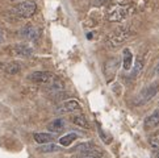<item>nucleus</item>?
<instances>
[{"label":"nucleus","mask_w":159,"mask_h":158,"mask_svg":"<svg viewBox=\"0 0 159 158\" xmlns=\"http://www.w3.org/2000/svg\"><path fill=\"white\" fill-rule=\"evenodd\" d=\"M4 38H5V33H4L3 29H0V44L4 41Z\"/></svg>","instance_id":"obj_20"},{"label":"nucleus","mask_w":159,"mask_h":158,"mask_svg":"<svg viewBox=\"0 0 159 158\" xmlns=\"http://www.w3.org/2000/svg\"><path fill=\"white\" fill-rule=\"evenodd\" d=\"M142 67H143V62H142V59H141V57L135 61V63H134V69H133V77H135V75H138L139 72H141V70H142Z\"/></svg>","instance_id":"obj_19"},{"label":"nucleus","mask_w":159,"mask_h":158,"mask_svg":"<svg viewBox=\"0 0 159 158\" xmlns=\"http://www.w3.org/2000/svg\"><path fill=\"white\" fill-rule=\"evenodd\" d=\"M76 138H78V134L69 133V134H66V136L59 138V145H62V146H70Z\"/></svg>","instance_id":"obj_17"},{"label":"nucleus","mask_w":159,"mask_h":158,"mask_svg":"<svg viewBox=\"0 0 159 158\" xmlns=\"http://www.w3.org/2000/svg\"><path fill=\"white\" fill-rule=\"evenodd\" d=\"M11 2H13V0H11Z\"/></svg>","instance_id":"obj_23"},{"label":"nucleus","mask_w":159,"mask_h":158,"mask_svg":"<svg viewBox=\"0 0 159 158\" xmlns=\"http://www.w3.org/2000/svg\"><path fill=\"white\" fill-rule=\"evenodd\" d=\"M72 123L75 124V125L80 127V128H84V129H88L89 128V124L87 121V118L84 117L83 115H76L72 117Z\"/></svg>","instance_id":"obj_16"},{"label":"nucleus","mask_w":159,"mask_h":158,"mask_svg":"<svg viewBox=\"0 0 159 158\" xmlns=\"http://www.w3.org/2000/svg\"><path fill=\"white\" fill-rule=\"evenodd\" d=\"M78 109H80V104H79L78 100H66L63 101L58 108H57V112H58L59 115H65V114H70V112H75Z\"/></svg>","instance_id":"obj_8"},{"label":"nucleus","mask_w":159,"mask_h":158,"mask_svg":"<svg viewBox=\"0 0 159 158\" xmlns=\"http://www.w3.org/2000/svg\"><path fill=\"white\" fill-rule=\"evenodd\" d=\"M33 138L37 144H49V142H53L55 140V134L53 133H46V132H42V133H34L33 134Z\"/></svg>","instance_id":"obj_11"},{"label":"nucleus","mask_w":159,"mask_h":158,"mask_svg":"<svg viewBox=\"0 0 159 158\" xmlns=\"http://www.w3.org/2000/svg\"><path fill=\"white\" fill-rule=\"evenodd\" d=\"M155 74H159V63H158L157 67H155Z\"/></svg>","instance_id":"obj_22"},{"label":"nucleus","mask_w":159,"mask_h":158,"mask_svg":"<svg viewBox=\"0 0 159 158\" xmlns=\"http://www.w3.org/2000/svg\"><path fill=\"white\" fill-rule=\"evenodd\" d=\"M20 70H21V66L19 63H16V62H12V63H8L4 66V71L11 75L17 74V72H20Z\"/></svg>","instance_id":"obj_18"},{"label":"nucleus","mask_w":159,"mask_h":158,"mask_svg":"<svg viewBox=\"0 0 159 158\" xmlns=\"http://www.w3.org/2000/svg\"><path fill=\"white\" fill-rule=\"evenodd\" d=\"M133 65V54L129 49L124 50V69L125 70H130V67Z\"/></svg>","instance_id":"obj_15"},{"label":"nucleus","mask_w":159,"mask_h":158,"mask_svg":"<svg viewBox=\"0 0 159 158\" xmlns=\"http://www.w3.org/2000/svg\"><path fill=\"white\" fill-rule=\"evenodd\" d=\"M130 36H132V32L122 28V29H118L116 32H113L112 35L108 37V44H109L111 46L116 48V46H118V45L124 44L125 41H128V38Z\"/></svg>","instance_id":"obj_5"},{"label":"nucleus","mask_w":159,"mask_h":158,"mask_svg":"<svg viewBox=\"0 0 159 158\" xmlns=\"http://www.w3.org/2000/svg\"><path fill=\"white\" fill-rule=\"evenodd\" d=\"M20 35H21L22 38L28 40V41H37V40L39 38V29L36 26L30 25V24H28L21 29Z\"/></svg>","instance_id":"obj_9"},{"label":"nucleus","mask_w":159,"mask_h":158,"mask_svg":"<svg viewBox=\"0 0 159 158\" xmlns=\"http://www.w3.org/2000/svg\"><path fill=\"white\" fill-rule=\"evenodd\" d=\"M15 52H16V54L21 55V57H29V55L33 54V49L29 46V45L20 44V45H16L15 46Z\"/></svg>","instance_id":"obj_13"},{"label":"nucleus","mask_w":159,"mask_h":158,"mask_svg":"<svg viewBox=\"0 0 159 158\" xmlns=\"http://www.w3.org/2000/svg\"><path fill=\"white\" fill-rule=\"evenodd\" d=\"M118 69V61L116 58H112V59H108L104 65V75L107 78V82L109 83L113 81V78L116 75V71Z\"/></svg>","instance_id":"obj_7"},{"label":"nucleus","mask_w":159,"mask_h":158,"mask_svg":"<svg viewBox=\"0 0 159 158\" xmlns=\"http://www.w3.org/2000/svg\"><path fill=\"white\" fill-rule=\"evenodd\" d=\"M71 153H76L82 158H101L104 156V151L92 142L79 144L75 146V148L71 149Z\"/></svg>","instance_id":"obj_1"},{"label":"nucleus","mask_w":159,"mask_h":158,"mask_svg":"<svg viewBox=\"0 0 159 158\" xmlns=\"http://www.w3.org/2000/svg\"><path fill=\"white\" fill-rule=\"evenodd\" d=\"M65 127H66V121L63 118H55V120L50 121L48 124V131L53 132V133H58L61 131H63Z\"/></svg>","instance_id":"obj_12"},{"label":"nucleus","mask_w":159,"mask_h":158,"mask_svg":"<svg viewBox=\"0 0 159 158\" xmlns=\"http://www.w3.org/2000/svg\"><path fill=\"white\" fill-rule=\"evenodd\" d=\"M59 150H61V146L53 142L43 144L38 148V151H41V153H55V151H59Z\"/></svg>","instance_id":"obj_14"},{"label":"nucleus","mask_w":159,"mask_h":158,"mask_svg":"<svg viewBox=\"0 0 159 158\" xmlns=\"http://www.w3.org/2000/svg\"><path fill=\"white\" fill-rule=\"evenodd\" d=\"M130 13H132V8L130 5H113L107 11L105 17L111 22H120L128 19Z\"/></svg>","instance_id":"obj_2"},{"label":"nucleus","mask_w":159,"mask_h":158,"mask_svg":"<svg viewBox=\"0 0 159 158\" xmlns=\"http://www.w3.org/2000/svg\"><path fill=\"white\" fill-rule=\"evenodd\" d=\"M158 91H159V83L154 82L152 84H150V86H147L146 88L142 90L138 96L134 99V103L137 105H142V104L149 103V101L158 94Z\"/></svg>","instance_id":"obj_3"},{"label":"nucleus","mask_w":159,"mask_h":158,"mask_svg":"<svg viewBox=\"0 0 159 158\" xmlns=\"http://www.w3.org/2000/svg\"><path fill=\"white\" fill-rule=\"evenodd\" d=\"M151 158H159V149H158V150H154V151H152Z\"/></svg>","instance_id":"obj_21"},{"label":"nucleus","mask_w":159,"mask_h":158,"mask_svg":"<svg viewBox=\"0 0 159 158\" xmlns=\"http://www.w3.org/2000/svg\"><path fill=\"white\" fill-rule=\"evenodd\" d=\"M145 129L150 131V129H154L159 125V109H155L151 115H149L145 118Z\"/></svg>","instance_id":"obj_10"},{"label":"nucleus","mask_w":159,"mask_h":158,"mask_svg":"<svg viewBox=\"0 0 159 158\" xmlns=\"http://www.w3.org/2000/svg\"><path fill=\"white\" fill-rule=\"evenodd\" d=\"M28 81L33 83H41V84H49L54 82V75L50 74L49 71H34L28 75Z\"/></svg>","instance_id":"obj_6"},{"label":"nucleus","mask_w":159,"mask_h":158,"mask_svg":"<svg viewBox=\"0 0 159 158\" xmlns=\"http://www.w3.org/2000/svg\"><path fill=\"white\" fill-rule=\"evenodd\" d=\"M37 11V5L34 2H32V0H28V2H22V3H19L15 7V12L17 13L20 17H30L36 13Z\"/></svg>","instance_id":"obj_4"}]
</instances>
